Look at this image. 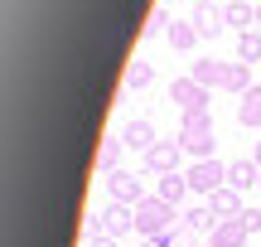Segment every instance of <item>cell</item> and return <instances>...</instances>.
<instances>
[{
    "label": "cell",
    "mask_w": 261,
    "mask_h": 247,
    "mask_svg": "<svg viewBox=\"0 0 261 247\" xmlns=\"http://www.w3.org/2000/svg\"><path fill=\"white\" fill-rule=\"evenodd\" d=\"M169 223H174V204H165V199H140L136 204V233L155 238V233H165Z\"/></svg>",
    "instance_id": "cell-1"
},
{
    "label": "cell",
    "mask_w": 261,
    "mask_h": 247,
    "mask_svg": "<svg viewBox=\"0 0 261 247\" xmlns=\"http://www.w3.org/2000/svg\"><path fill=\"white\" fill-rule=\"evenodd\" d=\"M223 184H227V165H218V160H194L189 165V189L213 194V189H223Z\"/></svg>",
    "instance_id": "cell-2"
},
{
    "label": "cell",
    "mask_w": 261,
    "mask_h": 247,
    "mask_svg": "<svg viewBox=\"0 0 261 247\" xmlns=\"http://www.w3.org/2000/svg\"><path fill=\"white\" fill-rule=\"evenodd\" d=\"M130 228H136V209H126V204H112V209L97 218V233H107V238H121Z\"/></svg>",
    "instance_id": "cell-3"
},
{
    "label": "cell",
    "mask_w": 261,
    "mask_h": 247,
    "mask_svg": "<svg viewBox=\"0 0 261 247\" xmlns=\"http://www.w3.org/2000/svg\"><path fill=\"white\" fill-rule=\"evenodd\" d=\"M247 238H252V228H247L242 218H218V228L208 233V242H213V247H242Z\"/></svg>",
    "instance_id": "cell-4"
},
{
    "label": "cell",
    "mask_w": 261,
    "mask_h": 247,
    "mask_svg": "<svg viewBox=\"0 0 261 247\" xmlns=\"http://www.w3.org/2000/svg\"><path fill=\"white\" fill-rule=\"evenodd\" d=\"M107 189H112V204H126V209L145 199V194H140V180H136V175H126V170H112Z\"/></svg>",
    "instance_id": "cell-5"
},
{
    "label": "cell",
    "mask_w": 261,
    "mask_h": 247,
    "mask_svg": "<svg viewBox=\"0 0 261 247\" xmlns=\"http://www.w3.org/2000/svg\"><path fill=\"white\" fill-rule=\"evenodd\" d=\"M169 102H179L184 112H203V107H208V92H203V83L184 78V83H174V87H169Z\"/></svg>",
    "instance_id": "cell-6"
},
{
    "label": "cell",
    "mask_w": 261,
    "mask_h": 247,
    "mask_svg": "<svg viewBox=\"0 0 261 247\" xmlns=\"http://www.w3.org/2000/svg\"><path fill=\"white\" fill-rule=\"evenodd\" d=\"M223 24H227L223 5H213V0H198L194 5V29L198 34H223Z\"/></svg>",
    "instance_id": "cell-7"
},
{
    "label": "cell",
    "mask_w": 261,
    "mask_h": 247,
    "mask_svg": "<svg viewBox=\"0 0 261 247\" xmlns=\"http://www.w3.org/2000/svg\"><path fill=\"white\" fill-rule=\"evenodd\" d=\"M179 151H184L179 141H155V145L145 151V165H150V170H160V175H169V170L179 165Z\"/></svg>",
    "instance_id": "cell-8"
},
{
    "label": "cell",
    "mask_w": 261,
    "mask_h": 247,
    "mask_svg": "<svg viewBox=\"0 0 261 247\" xmlns=\"http://www.w3.org/2000/svg\"><path fill=\"white\" fill-rule=\"evenodd\" d=\"M227 184H232L237 194H247L252 184H261V165L256 160H232L227 165Z\"/></svg>",
    "instance_id": "cell-9"
},
{
    "label": "cell",
    "mask_w": 261,
    "mask_h": 247,
    "mask_svg": "<svg viewBox=\"0 0 261 247\" xmlns=\"http://www.w3.org/2000/svg\"><path fill=\"white\" fill-rule=\"evenodd\" d=\"M208 209H213V213H223V218H237V213H242V194H237L232 184H223V189H213V194H208Z\"/></svg>",
    "instance_id": "cell-10"
},
{
    "label": "cell",
    "mask_w": 261,
    "mask_h": 247,
    "mask_svg": "<svg viewBox=\"0 0 261 247\" xmlns=\"http://www.w3.org/2000/svg\"><path fill=\"white\" fill-rule=\"evenodd\" d=\"M237 121L242 126H261V87H247L237 102Z\"/></svg>",
    "instance_id": "cell-11"
},
{
    "label": "cell",
    "mask_w": 261,
    "mask_h": 247,
    "mask_svg": "<svg viewBox=\"0 0 261 247\" xmlns=\"http://www.w3.org/2000/svg\"><path fill=\"white\" fill-rule=\"evenodd\" d=\"M121 141L130 145V151H150V145H155V131H150V121L140 116V121H130L126 131H121Z\"/></svg>",
    "instance_id": "cell-12"
},
{
    "label": "cell",
    "mask_w": 261,
    "mask_h": 247,
    "mask_svg": "<svg viewBox=\"0 0 261 247\" xmlns=\"http://www.w3.org/2000/svg\"><path fill=\"white\" fill-rule=\"evenodd\" d=\"M184 194H189V175H174V170L160 175V199H165V204H179Z\"/></svg>",
    "instance_id": "cell-13"
},
{
    "label": "cell",
    "mask_w": 261,
    "mask_h": 247,
    "mask_svg": "<svg viewBox=\"0 0 261 247\" xmlns=\"http://www.w3.org/2000/svg\"><path fill=\"white\" fill-rule=\"evenodd\" d=\"M223 15H227V24H237L247 34V29H252V19H256V10L247 5V0H232V5H223Z\"/></svg>",
    "instance_id": "cell-14"
},
{
    "label": "cell",
    "mask_w": 261,
    "mask_h": 247,
    "mask_svg": "<svg viewBox=\"0 0 261 247\" xmlns=\"http://www.w3.org/2000/svg\"><path fill=\"white\" fill-rule=\"evenodd\" d=\"M194 136H213L208 112H184V136H179V141H194Z\"/></svg>",
    "instance_id": "cell-15"
},
{
    "label": "cell",
    "mask_w": 261,
    "mask_h": 247,
    "mask_svg": "<svg viewBox=\"0 0 261 247\" xmlns=\"http://www.w3.org/2000/svg\"><path fill=\"white\" fill-rule=\"evenodd\" d=\"M184 228H194V233H213L218 218H213V209L203 204V209H189V213H184Z\"/></svg>",
    "instance_id": "cell-16"
},
{
    "label": "cell",
    "mask_w": 261,
    "mask_h": 247,
    "mask_svg": "<svg viewBox=\"0 0 261 247\" xmlns=\"http://www.w3.org/2000/svg\"><path fill=\"white\" fill-rule=\"evenodd\" d=\"M194 83H223V63H213V58H198L194 63Z\"/></svg>",
    "instance_id": "cell-17"
},
{
    "label": "cell",
    "mask_w": 261,
    "mask_h": 247,
    "mask_svg": "<svg viewBox=\"0 0 261 247\" xmlns=\"http://www.w3.org/2000/svg\"><path fill=\"white\" fill-rule=\"evenodd\" d=\"M237 54H242V63H256V58H261V34H256V29H247V34L237 39Z\"/></svg>",
    "instance_id": "cell-18"
},
{
    "label": "cell",
    "mask_w": 261,
    "mask_h": 247,
    "mask_svg": "<svg viewBox=\"0 0 261 247\" xmlns=\"http://www.w3.org/2000/svg\"><path fill=\"white\" fill-rule=\"evenodd\" d=\"M223 87H232V92H247V63H227V68H223Z\"/></svg>",
    "instance_id": "cell-19"
},
{
    "label": "cell",
    "mask_w": 261,
    "mask_h": 247,
    "mask_svg": "<svg viewBox=\"0 0 261 247\" xmlns=\"http://www.w3.org/2000/svg\"><path fill=\"white\" fill-rule=\"evenodd\" d=\"M194 39H198V29H194V24H169V44H174V48H189Z\"/></svg>",
    "instance_id": "cell-20"
},
{
    "label": "cell",
    "mask_w": 261,
    "mask_h": 247,
    "mask_svg": "<svg viewBox=\"0 0 261 247\" xmlns=\"http://www.w3.org/2000/svg\"><path fill=\"white\" fill-rule=\"evenodd\" d=\"M150 78H155V68H150V63H130V73H126V87H145Z\"/></svg>",
    "instance_id": "cell-21"
},
{
    "label": "cell",
    "mask_w": 261,
    "mask_h": 247,
    "mask_svg": "<svg viewBox=\"0 0 261 247\" xmlns=\"http://www.w3.org/2000/svg\"><path fill=\"white\" fill-rule=\"evenodd\" d=\"M116 155H121V145H116V141H107V145H102V155H97V165H102V170H112V165H116Z\"/></svg>",
    "instance_id": "cell-22"
},
{
    "label": "cell",
    "mask_w": 261,
    "mask_h": 247,
    "mask_svg": "<svg viewBox=\"0 0 261 247\" xmlns=\"http://www.w3.org/2000/svg\"><path fill=\"white\" fill-rule=\"evenodd\" d=\"M237 218H242V223H247V228H252V233H261V209H242V213H237Z\"/></svg>",
    "instance_id": "cell-23"
},
{
    "label": "cell",
    "mask_w": 261,
    "mask_h": 247,
    "mask_svg": "<svg viewBox=\"0 0 261 247\" xmlns=\"http://www.w3.org/2000/svg\"><path fill=\"white\" fill-rule=\"evenodd\" d=\"M145 247H174V233H155V238H145Z\"/></svg>",
    "instance_id": "cell-24"
},
{
    "label": "cell",
    "mask_w": 261,
    "mask_h": 247,
    "mask_svg": "<svg viewBox=\"0 0 261 247\" xmlns=\"http://www.w3.org/2000/svg\"><path fill=\"white\" fill-rule=\"evenodd\" d=\"M92 247H116V238H107V233H92Z\"/></svg>",
    "instance_id": "cell-25"
},
{
    "label": "cell",
    "mask_w": 261,
    "mask_h": 247,
    "mask_svg": "<svg viewBox=\"0 0 261 247\" xmlns=\"http://www.w3.org/2000/svg\"><path fill=\"white\" fill-rule=\"evenodd\" d=\"M256 165H261V145H256Z\"/></svg>",
    "instance_id": "cell-26"
},
{
    "label": "cell",
    "mask_w": 261,
    "mask_h": 247,
    "mask_svg": "<svg viewBox=\"0 0 261 247\" xmlns=\"http://www.w3.org/2000/svg\"><path fill=\"white\" fill-rule=\"evenodd\" d=\"M256 19H261V10H256Z\"/></svg>",
    "instance_id": "cell-27"
}]
</instances>
